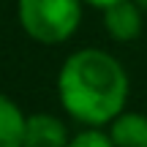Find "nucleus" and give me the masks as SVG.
<instances>
[{"instance_id":"obj_8","label":"nucleus","mask_w":147,"mask_h":147,"mask_svg":"<svg viewBox=\"0 0 147 147\" xmlns=\"http://www.w3.org/2000/svg\"><path fill=\"white\" fill-rule=\"evenodd\" d=\"M84 3H87V5H95L98 11H104L106 5H112V3H120V0H84Z\"/></svg>"},{"instance_id":"obj_3","label":"nucleus","mask_w":147,"mask_h":147,"mask_svg":"<svg viewBox=\"0 0 147 147\" xmlns=\"http://www.w3.org/2000/svg\"><path fill=\"white\" fill-rule=\"evenodd\" d=\"M101 14H104V27H106V36L109 38H115V41H120V44H128V41L142 36L144 11L139 8L134 0L112 3V5H106Z\"/></svg>"},{"instance_id":"obj_1","label":"nucleus","mask_w":147,"mask_h":147,"mask_svg":"<svg viewBox=\"0 0 147 147\" xmlns=\"http://www.w3.org/2000/svg\"><path fill=\"white\" fill-rule=\"evenodd\" d=\"M128 74L104 49H79L68 55L57 74L60 106L82 125H109L128 104Z\"/></svg>"},{"instance_id":"obj_7","label":"nucleus","mask_w":147,"mask_h":147,"mask_svg":"<svg viewBox=\"0 0 147 147\" xmlns=\"http://www.w3.org/2000/svg\"><path fill=\"white\" fill-rule=\"evenodd\" d=\"M65 147H115V144H112V139H109V134H106V131L87 125L84 131L74 134Z\"/></svg>"},{"instance_id":"obj_9","label":"nucleus","mask_w":147,"mask_h":147,"mask_svg":"<svg viewBox=\"0 0 147 147\" xmlns=\"http://www.w3.org/2000/svg\"><path fill=\"white\" fill-rule=\"evenodd\" d=\"M134 3H136V5H139V8H142V11H144V14H147V0H134Z\"/></svg>"},{"instance_id":"obj_2","label":"nucleus","mask_w":147,"mask_h":147,"mask_svg":"<svg viewBox=\"0 0 147 147\" xmlns=\"http://www.w3.org/2000/svg\"><path fill=\"white\" fill-rule=\"evenodd\" d=\"M84 0H19V27L38 44H63L82 22Z\"/></svg>"},{"instance_id":"obj_6","label":"nucleus","mask_w":147,"mask_h":147,"mask_svg":"<svg viewBox=\"0 0 147 147\" xmlns=\"http://www.w3.org/2000/svg\"><path fill=\"white\" fill-rule=\"evenodd\" d=\"M25 144V112L0 93V147H22Z\"/></svg>"},{"instance_id":"obj_5","label":"nucleus","mask_w":147,"mask_h":147,"mask_svg":"<svg viewBox=\"0 0 147 147\" xmlns=\"http://www.w3.org/2000/svg\"><path fill=\"white\" fill-rule=\"evenodd\" d=\"M106 134L115 147H147V115L123 109L109 123Z\"/></svg>"},{"instance_id":"obj_4","label":"nucleus","mask_w":147,"mask_h":147,"mask_svg":"<svg viewBox=\"0 0 147 147\" xmlns=\"http://www.w3.org/2000/svg\"><path fill=\"white\" fill-rule=\"evenodd\" d=\"M68 128L60 117L47 112H33L25 117V144L22 147H65Z\"/></svg>"}]
</instances>
